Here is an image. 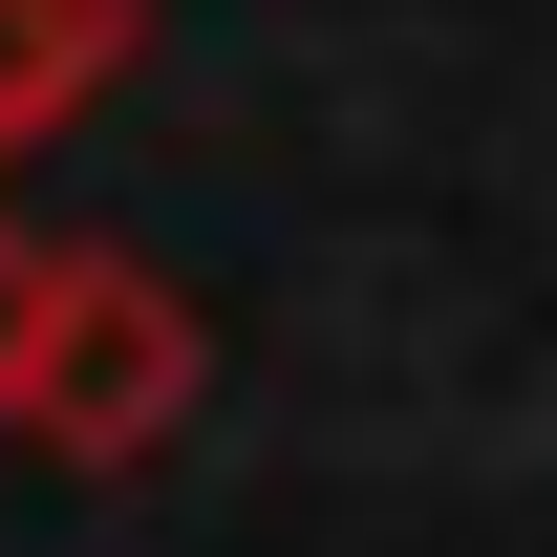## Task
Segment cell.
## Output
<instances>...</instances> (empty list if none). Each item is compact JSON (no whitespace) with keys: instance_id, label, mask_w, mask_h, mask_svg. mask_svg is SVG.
Returning a JSON list of instances; mask_svg holds the SVG:
<instances>
[{"instance_id":"cell-2","label":"cell","mask_w":557,"mask_h":557,"mask_svg":"<svg viewBox=\"0 0 557 557\" xmlns=\"http://www.w3.org/2000/svg\"><path fill=\"white\" fill-rule=\"evenodd\" d=\"M129 44H150V0H0V172L44 129H86L129 86Z\"/></svg>"},{"instance_id":"cell-1","label":"cell","mask_w":557,"mask_h":557,"mask_svg":"<svg viewBox=\"0 0 557 557\" xmlns=\"http://www.w3.org/2000/svg\"><path fill=\"white\" fill-rule=\"evenodd\" d=\"M194 386H214V322L129 258V236H65L44 344H22V386H0V450H44V472H150V450L194 429Z\"/></svg>"},{"instance_id":"cell-3","label":"cell","mask_w":557,"mask_h":557,"mask_svg":"<svg viewBox=\"0 0 557 557\" xmlns=\"http://www.w3.org/2000/svg\"><path fill=\"white\" fill-rule=\"evenodd\" d=\"M44 278H65V236H0V386H22V344H44Z\"/></svg>"}]
</instances>
